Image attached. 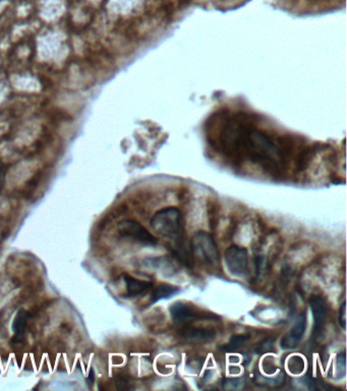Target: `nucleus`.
<instances>
[{"mask_svg":"<svg viewBox=\"0 0 347 391\" xmlns=\"http://www.w3.org/2000/svg\"><path fill=\"white\" fill-rule=\"evenodd\" d=\"M217 141L225 151L247 156L268 166H278L283 157L270 136L239 119H227L218 131Z\"/></svg>","mask_w":347,"mask_h":391,"instance_id":"nucleus-1","label":"nucleus"},{"mask_svg":"<svg viewBox=\"0 0 347 391\" xmlns=\"http://www.w3.org/2000/svg\"><path fill=\"white\" fill-rule=\"evenodd\" d=\"M151 226L159 236L168 238L172 243L184 240L182 215L177 208H163L155 213L151 219Z\"/></svg>","mask_w":347,"mask_h":391,"instance_id":"nucleus-2","label":"nucleus"},{"mask_svg":"<svg viewBox=\"0 0 347 391\" xmlns=\"http://www.w3.org/2000/svg\"><path fill=\"white\" fill-rule=\"evenodd\" d=\"M192 253L207 265H216L219 262V250L214 238L205 231H199L192 238Z\"/></svg>","mask_w":347,"mask_h":391,"instance_id":"nucleus-3","label":"nucleus"},{"mask_svg":"<svg viewBox=\"0 0 347 391\" xmlns=\"http://www.w3.org/2000/svg\"><path fill=\"white\" fill-rule=\"evenodd\" d=\"M117 231L123 238H130L142 245L150 246V247L158 245V238L136 220H123L117 226Z\"/></svg>","mask_w":347,"mask_h":391,"instance_id":"nucleus-4","label":"nucleus"},{"mask_svg":"<svg viewBox=\"0 0 347 391\" xmlns=\"http://www.w3.org/2000/svg\"><path fill=\"white\" fill-rule=\"evenodd\" d=\"M224 261L232 275L245 277L248 274V254L247 249L239 246H231L225 250Z\"/></svg>","mask_w":347,"mask_h":391,"instance_id":"nucleus-5","label":"nucleus"},{"mask_svg":"<svg viewBox=\"0 0 347 391\" xmlns=\"http://www.w3.org/2000/svg\"><path fill=\"white\" fill-rule=\"evenodd\" d=\"M309 307H311L312 313L314 317V336H318L322 332L324 327L326 319H327L328 308L327 304L322 297L314 296L311 297L309 301Z\"/></svg>","mask_w":347,"mask_h":391,"instance_id":"nucleus-6","label":"nucleus"},{"mask_svg":"<svg viewBox=\"0 0 347 391\" xmlns=\"http://www.w3.org/2000/svg\"><path fill=\"white\" fill-rule=\"evenodd\" d=\"M306 329L307 317L304 314H302L297 318V322L293 325L292 330L283 337L282 341H281V348H285V350H292V348H297L299 343H301Z\"/></svg>","mask_w":347,"mask_h":391,"instance_id":"nucleus-7","label":"nucleus"},{"mask_svg":"<svg viewBox=\"0 0 347 391\" xmlns=\"http://www.w3.org/2000/svg\"><path fill=\"white\" fill-rule=\"evenodd\" d=\"M30 318H31V314L25 309H20L16 314L13 322V343H22L25 341L26 330H27Z\"/></svg>","mask_w":347,"mask_h":391,"instance_id":"nucleus-8","label":"nucleus"},{"mask_svg":"<svg viewBox=\"0 0 347 391\" xmlns=\"http://www.w3.org/2000/svg\"><path fill=\"white\" fill-rule=\"evenodd\" d=\"M170 315L172 320L177 323L189 322L200 317V314L182 302H177L170 307Z\"/></svg>","mask_w":347,"mask_h":391,"instance_id":"nucleus-9","label":"nucleus"},{"mask_svg":"<svg viewBox=\"0 0 347 391\" xmlns=\"http://www.w3.org/2000/svg\"><path fill=\"white\" fill-rule=\"evenodd\" d=\"M123 278L124 285H126V294H128V297H131L144 294L153 285L151 282H145V280L131 277L130 275H123Z\"/></svg>","mask_w":347,"mask_h":391,"instance_id":"nucleus-10","label":"nucleus"},{"mask_svg":"<svg viewBox=\"0 0 347 391\" xmlns=\"http://www.w3.org/2000/svg\"><path fill=\"white\" fill-rule=\"evenodd\" d=\"M182 336L191 341H210L215 337V332L211 329H192L187 327L180 332Z\"/></svg>","mask_w":347,"mask_h":391,"instance_id":"nucleus-11","label":"nucleus"},{"mask_svg":"<svg viewBox=\"0 0 347 391\" xmlns=\"http://www.w3.org/2000/svg\"><path fill=\"white\" fill-rule=\"evenodd\" d=\"M178 292H180V289L177 287L163 283V285H158L152 292L151 302L152 303H156V302L161 301V299H170V297L177 294Z\"/></svg>","mask_w":347,"mask_h":391,"instance_id":"nucleus-12","label":"nucleus"},{"mask_svg":"<svg viewBox=\"0 0 347 391\" xmlns=\"http://www.w3.org/2000/svg\"><path fill=\"white\" fill-rule=\"evenodd\" d=\"M250 338V334H236V336H233L229 339L228 343L222 348V351H224V352H234V351L241 348Z\"/></svg>","mask_w":347,"mask_h":391,"instance_id":"nucleus-13","label":"nucleus"},{"mask_svg":"<svg viewBox=\"0 0 347 391\" xmlns=\"http://www.w3.org/2000/svg\"><path fill=\"white\" fill-rule=\"evenodd\" d=\"M243 379L241 378L227 379L224 382V387L227 390H238L243 387Z\"/></svg>","mask_w":347,"mask_h":391,"instance_id":"nucleus-14","label":"nucleus"},{"mask_svg":"<svg viewBox=\"0 0 347 391\" xmlns=\"http://www.w3.org/2000/svg\"><path fill=\"white\" fill-rule=\"evenodd\" d=\"M339 324L341 329L346 330V302L342 303L341 307L339 309Z\"/></svg>","mask_w":347,"mask_h":391,"instance_id":"nucleus-15","label":"nucleus"},{"mask_svg":"<svg viewBox=\"0 0 347 391\" xmlns=\"http://www.w3.org/2000/svg\"><path fill=\"white\" fill-rule=\"evenodd\" d=\"M272 346H273V343H271L270 339H266V341H262L259 346H257V353L269 352L272 350Z\"/></svg>","mask_w":347,"mask_h":391,"instance_id":"nucleus-16","label":"nucleus"},{"mask_svg":"<svg viewBox=\"0 0 347 391\" xmlns=\"http://www.w3.org/2000/svg\"><path fill=\"white\" fill-rule=\"evenodd\" d=\"M4 187V172L2 168L1 159H0V194H1L2 189Z\"/></svg>","mask_w":347,"mask_h":391,"instance_id":"nucleus-17","label":"nucleus"}]
</instances>
